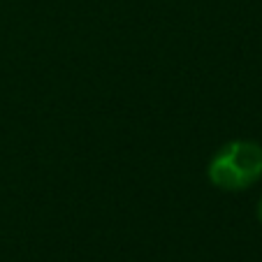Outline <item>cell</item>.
I'll return each mask as SVG.
<instances>
[{
  "mask_svg": "<svg viewBox=\"0 0 262 262\" xmlns=\"http://www.w3.org/2000/svg\"><path fill=\"white\" fill-rule=\"evenodd\" d=\"M257 218L262 221V200H260V204H257Z\"/></svg>",
  "mask_w": 262,
  "mask_h": 262,
  "instance_id": "obj_2",
  "label": "cell"
},
{
  "mask_svg": "<svg viewBox=\"0 0 262 262\" xmlns=\"http://www.w3.org/2000/svg\"><path fill=\"white\" fill-rule=\"evenodd\" d=\"M262 177V146L248 139L230 142L209 163V179L223 190L248 188Z\"/></svg>",
  "mask_w": 262,
  "mask_h": 262,
  "instance_id": "obj_1",
  "label": "cell"
}]
</instances>
